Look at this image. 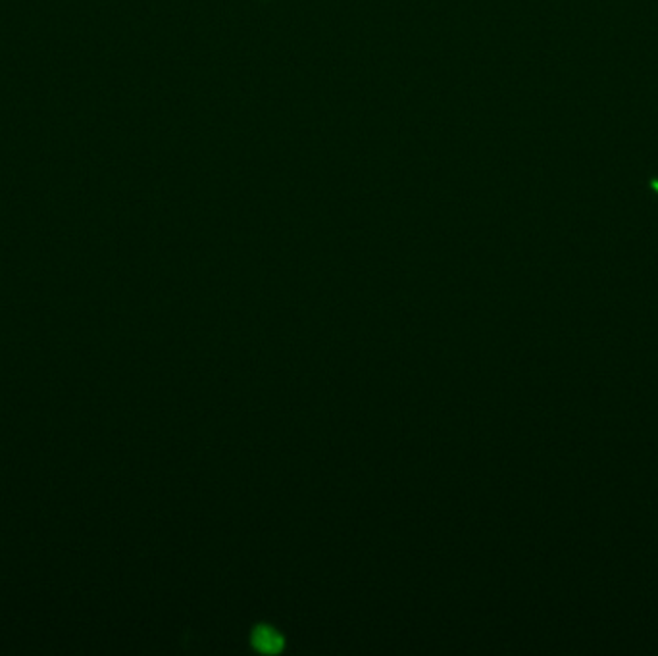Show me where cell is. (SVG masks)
<instances>
[{
    "instance_id": "6da1fadb",
    "label": "cell",
    "mask_w": 658,
    "mask_h": 656,
    "mask_svg": "<svg viewBox=\"0 0 658 656\" xmlns=\"http://www.w3.org/2000/svg\"><path fill=\"white\" fill-rule=\"evenodd\" d=\"M254 645L260 650H266V653H276L283 645V639L274 629L260 627V629L254 632Z\"/></svg>"
},
{
    "instance_id": "7a4b0ae2",
    "label": "cell",
    "mask_w": 658,
    "mask_h": 656,
    "mask_svg": "<svg viewBox=\"0 0 658 656\" xmlns=\"http://www.w3.org/2000/svg\"><path fill=\"white\" fill-rule=\"evenodd\" d=\"M649 185L658 193V179H655V177H652V179H649Z\"/></svg>"
}]
</instances>
